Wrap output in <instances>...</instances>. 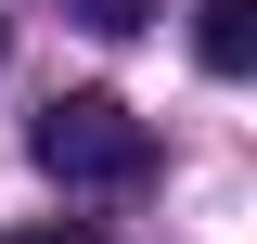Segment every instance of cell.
<instances>
[{
  "label": "cell",
  "instance_id": "6da1fadb",
  "mask_svg": "<svg viewBox=\"0 0 257 244\" xmlns=\"http://www.w3.org/2000/svg\"><path fill=\"white\" fill-rule=\"evenodd\" d=\"M26 154L52 167L64 193H128L142 167H155V129L128 116L116 90H64V103H39V129H26Z\"/></svg>",
  "mask_w": 257,
  "mask_h": 244
},
{
  "label": "cell",
  "instance_id": "7a4b0ae2",
  "mask_svg": "<svg viewBox=\"0 0 257 244\" xmlns=\"http://www.w3.org/2000/svg\"><path fill=\"white\" fill-rule=\"evenodd\" d=\"M193 64L206 77H257V0H193Z\"/></svg>",
  "mask_w": 257,
  "mask_h": 244
},
{
  "label": "cell",
  "instance_id": "3957f363",
  "mask_svg": "<svg viewBox=\"0 0 257 244\" xmlns=\"http://www.w3.org/2000/svg\"><path fill=\"white\" fill-rule=\"evenodd\" d=\"M77 26H90V39H142V26H155V0H77Z\"/></svg>",
  "mask_w": 257,
  "mask_h": 244
},
{
  "label": "cell",
  "instance_id": "277c9868",
  "mask_svg": "<svg viewBox=\"0 0 257 244\" xmlns=\"http://www.w3.org/2000/svg\"><path fill=\"white\" fill-rule=\"evenodd\" d=\"M0 244H90V231H0Z\"/></svg>",
  "mask_w": 257,
  "mask_h": 244
},
{
  "label": "cell",
  "instance_id": "5b68a950",
  "mask_svg": "<svg viewBox=\"0 0 257 244\" xmlns=\"http://www.w3.org/2000/svg\"><path fill=\"white\" fill-rule=\"evenodd\" d=\"M0 39H13V26H0Z\"/></svg>",
  "mask_w": 257,
  "mask_h": 244
}]
</instances>
